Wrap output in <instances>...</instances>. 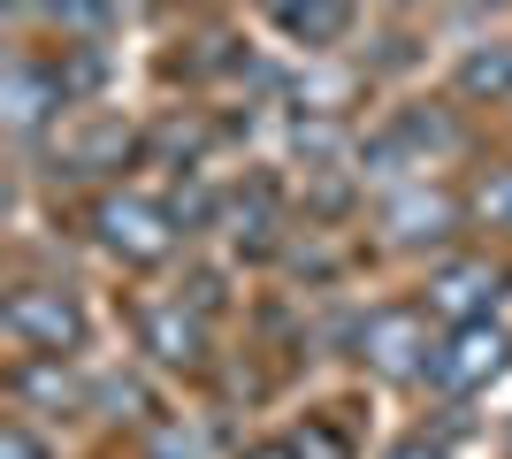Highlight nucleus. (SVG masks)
<instances>
[{
    "mask_svg": "<svg viewBox=\"0 0 512 459\" xmlns=\"http://www.w3.org/2000/svg\"><path fill=\"white\" fill-rule=\"evenodd\" d=\"M459 352H467V360L451 368V375H459V383H474V375H497V360H505V345H497V337H467V345H459Z\"/></svg>",
    "mask_w": 512,
    "mask_h": 459,
    "instance_id": "nucleus-1",
    "label": "nucleus"
},
{
    "mask_svg": "<svg viewBox=\"0 0 512 459\" xmlns=\"http://www.w3.org/2000/svg\"><path fill=\"white\" fill-rule=\"evenodd\" d=\"M467 85L482 92V85H512V54L505 62H490V54H482V62H467Z\"/></svg>",
    "mask_w": 512,
    "mask_h": 459,
    "instance_id": "nucleus-2",
    "label": "nucleus"
}]
</instances>
